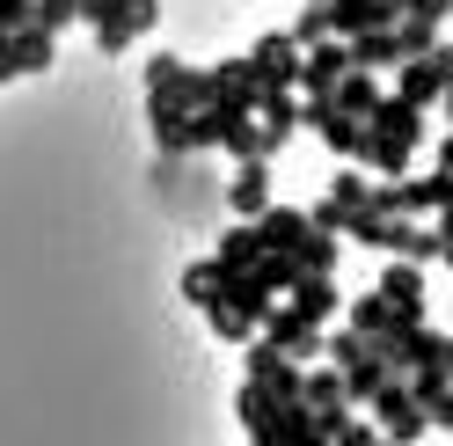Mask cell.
Masks as SVG:
<instances>
[{"label": "cell", "instance_id": "1", "mask_svg": "<svg viewBox=\"0 0 453 446\" xmlns=\"http://www.w3.org/2000/svg\"><path fill=\"white\" fill-rule=\"evenodd\" d=\"M300 125L315 132L329 154H344V161H365V118H351V110L336 103V88H322V96H300Z\"/></svg>", "mask_w": 453, "mask_h": 446}, {"label": "cell", "instance_id": "2", "mask_svg": "<svg viewBox=\"0 0 453 446\" xmlns=\"http://www.w3.org/2000/svg\"><path fill=\"white\" fill-rule=\"evenodd\" d=\"M365 410H373V425H380V439H388V446H410V439L432 432V410L410 396V381H403V373H388V381H380V396L365 403Z\"/></svg>", "mask_w": 453, "mask_h": 446}, {"label": "cell", "instance_id": "3", "mask_svg": "<svg viewBox=\"0 0 453 446\" xmlns=\"http://www.w3.org/2000/svg\"><path fill=\"white\" fill-rule=\"evenodd\" d=\"M264 337H271L278 351H293L300 366H315V358H322V344H329V329H322V322H307V315L293 308V300L278 293V308L264 315Z\"/></svg>", "mask_w": 453, "mask_h": 446}, {"label": "cell", "instance_id": "4", "mask_svg": "<svg viewBox=\"0 0 453 446\" xmlns=\"http://www.w3.org/2000/svg\"><path fill=\"white\" fill-rule=\"evenodd\" d=\"M154 22H161V0H110V8L88 22V30H96V44H103V51H125V44L147 37Z\"/></svg>", "mask_w": 453, "mask_h": 446}, {"label": "cell", "instance_id": "5", "mask_svg": "<svg viewBox=\"0 0 453 446\" xmlns=\"http://www.w3.org/2000/svg\"><path fill=\"white\" fill-rule=\"evenodd\" d=\"M212 103H219V110H242V118H257L264 73H257V59H249V51H234V59L212 66Z\"/></svg>", "mask_w": 453, "mask_h": 446}, {"label": "cell", "instance_id": "6", "mask_svg": "<svg viewBox=\"0 0 453 446\" xmlns=\"http://www.w3.org/2000/svg\"><path fill=\"white\" fill-rule=\"evenodd\" d=\"M300 373H307V366H300L293 351H278V344L264 337V329L249 337V381H264L278 403H300Z\"/></svg>", "mask_w": 453, "mask_h": 446}, {"label": "cell", "instance_id": "7", "mask_svg": "<svg viewBox=\"0 0 453 446\" xmlns=\"http://www.w3.org/2000/svg\"><path fill=\"white\" fill-rule=\"evenodd\" d=\"M249 439H271V446H329V432H322V417L307 410V403H271V417H264V432H249Z\"/></svg>", "mask_w": 453, "mask_h": 446}, {"label": "cell", "instance_id": "8", "mask_svg": "<svg viewBox=\"0 0 453 446\" xmlns=\"http://www.w3.org/2000/svg\"><path fill=\"white\" fill-rule=\"evenodd\" d=\"M344 73H351V37H322V44L300 51V96H322Z\"/></svg>", "mask_w": 453, "mask_h": 446}, {"label": "cell", "instance_id": "9", "mask_svg": "<svg viewBox=\"0 0 453 446\" xmlns=\"http://www.w3.org/2000/svg\"><path fill=\"white\" fill-rule=\"evenodd\" d=\"M249 59H257L264 88H300V44H293V30H264L257 44H249Z\"/></svg>", "mask_w": 453, "mask_h": 446}, {"label": "cell", "instance_id": "10", "mask_svg": "<svg viewBox=\"0 0 453 446\" xmlns=\"http://www.w3.org/2000/svg\"><path fill=\"white\" fill-rule=\"evenodd\" d=\"M365 132H373L380 147H424V110L403 103V96H380L373 118H365Z\"/></svg>", "mask_w": 453, "mask_h": 446}, {"label": "cell", "instance_id": "11", "mask_svg": "<svg viewBox=\"0 0 453 446\" xmlns=\"http://www.w3.org/2000/svg\"><path fill=\"white\" fill-rule=\"evenodd\" d=\"M388 22H403V0H329V30H336V37L388 30Z\"/></svg>", "mask_w": 453, "mask_h": 446}, {"label": "cell", "instance_id": "12", "mask_svg": "<svg viewBox=\"0 0 453 446\" xmlns=\"http://www.w3.org/2000/svg\"><path fill=\"white\" fill-rule=\"evenodd\" d=\"M226 205H234V219H264L271 212V161H234Z\"/></svg>", "mask_w": 453, "mask_h": 446}, {"label": "cell", "instance_id": "13", "mask_svg": "<svg viewBox=\"0 0 453 446\" xmlns=\"http://www.w3.org/2000/svg\"><path fill=\"white\" fill-rule=\"evenodd\" d=\"M257 125H264L271 154H278V147H286V139L300 132V96H293V88H264V103H257Z\"/></svg>", "mask_w": 453, "mask_h": 446}, {"label": "cell", "instance_id": "14", "mask_svg": "<svg viewBox=\"0 0 453 446\" xmlns=\"http://www.w3.org/2000/svg\"><path fill=\"white\" fill-rule=\"evenodd\" d=\"M395 96H403V103H417V110H432V103L446 96V81H439V66H432V51H424V59H403V66H395Z\"/></svg>", "mask_w": 453, "mask_h": 446}, {"label": "cell", "instance_id": "15", "mask_svg": "<svg viewBox=\"0 0 453 446\" xmlns=\"http://www.w3.org/2000/svg\"><path fill=\"white\" fill-rule=\"evenodd\" d=\"M286 257H293L300 271H322V278H329L336 264H344V235H329V227H315V219H307V235L286 249Z\"/></svg>", "mask_w": 453, "mask_h": 446}, {"label": "cell", "instance_id": "16", "mask_svg": "<svg viewBox=\"0 0 453 446\" xmlns=\"http://www.w3.org/2000/svg\"><path fill=\"white\" fill-rule=\"evenodd\" d=\"M8 59H15V73H44L59 59V37L37 30V22H22V30H8Z\"/></svg>", "mask_w": 453, "mask_h": 446}, {"label": "cell", "instance_id": "17", "mask_svg": "<svg viewBox=\"0 0 453 446\" xmlns=\"http://www.w3.org/2000/svg\"><path fill=\"white\" fill-rule=\"evenodd\" d=\"M286 300H293V308H300L307 322H329L336 308H344V300H336V278H322V271H300Z\"/></svg>", "mask_w": 453, "mask_h": 446}, {"label": "cell", "instance_id": "18", "mask_svg": "<svg viewBox=\"0 0 453 446\" xmlns=\"http://www.w3.org/2000/svg\"><path fill=\"white\" fill-rule=\"evenodd\" d=\"M380 293L395 300L403 315H424V271L410 264V257H395V264H380Z\"/></svg>", "mask_w": 453, "mask_h": 446}, {"label": "cell", "instance_id": "19", "mask_svg": "<svg viewBox=\"0 0 453 446\" xmlns=\"http://www.w3.org/2000/svg\"><path fill=\"white\" fill-rule=\"evenodd\" d=\"M212 257H219V264H234V271H249V264L264 257V227H257V219H234V227L219 235V249H212Z\"/></svg>", "mask_w": 453, "mask_h": 446}, {"label": "cell", "instance_id": "20", "mask_svg": "<svg viewBox=\"0 0 453 446\" xmlns=\"http://www.w3.org/2000/svg\"><path fill=\"white\" fill-rule=\"evenodd\" d=\"M388 88H380V73H365V66H351L344 81H336V103L351 110V118H373V103H380Z\"/></svg>", "mask_w": 453, "mask_h": 446}, {"label": "cell", "instance_id": "21", "mask_svg": "<svg viewBox=\"0 0 453 446\" xmlns=\"http://www.w3.org/2000/svg\"><path fill=\"white\" fill-rule=\"evenodd\" d=\"M395 315H403V308H395V300H388V293L373 286V293H358V300H351V315H344V322L358 329V337H380V329H388Z\"/></svg>", "mask_w": 453, "mask_h": 446}, {"label": "cell", "instance_id": "22", "mask_svg": "<svg viewBox=\"0 0 453 446\" xmlns=\"http://www.w3.org/2000/svg\"><path fill=\"white\" fill-rule=\"evenodd\" d=\"M351 66L388 73V66H403V51H395V37H388V30H358V37H351Z\"/></svg>", "mask_w": 453, "mask_h": 446}, {"label": "cell", "instance_id": "23", "mask_svg": "<svg viewBox=\"0 0 453 446\" xmlns=\"http://www.w3.org/2000/svg\"><path fill=\"white\" fill-rule=\"evenodd\" d=\"M257 227H264V249H293V242L307 235V212H300V205H271Z\"/></svg>", "mask_w": 453, "mask_h": 446}, {"label": "cell", "instance_id": "24", "mask_svg": "<svg viewBox=\"0 0 453 446\" xmlns=\"http://www.w3.org/2000/svg\"><path fill=\"white\" fill-rule=\"evenodd\" d=\"M176 286H183V300H190V308H212V300H219V257L183 264V278H176Z\"/></svg>", "mask_w": 453, "mask_h": 446}, {"label": "cell", "instance_id": "25", "mask_svg": "<svg viewBox=\"0 0 453 446\" xmlns=\"http://www.w3.org/2000/svg\"><path fill=\"white\" fill-rule=\"evenodd\" d=\"M388 37H395V51H403V59H424V51L439 44V22H417V15H403V22H388Z\"/></svg>", "mask_w": 453, "mask_h": 446}, {"label": "cell", "instance_id": "26", "mask_svg": "<svg viewBox=\"0 0 453 446\" xmlns=\"http://www.w3.org/2000/svg\"><path fill=\"white\" fill-rule=\"evenodd\" d=\"M271 403H278V396H271L264 381H242V388H234V417H242V432H264Z\"/></svg>", "mask_w": 453, "mask_h": 446}, {"label": "cell", "instance_id": "27", "mask_svg": "<svg viewBox=\"0 0 453 446\" xmlns=\"http://www.w3.org/2000/svg\"><path fill=\"white\" fill-rule=\"evenodd\" d=\"M417 366H446V337H439L432 322L410 329V366H403V373H417ZM446 373H453V366H446Z\"/></svg>", "mask_w": 453, "mask_h": 446}, {"label": "cell", "instance_id": "28", "mask_svg": "<svg viewBox=\"0 0 453 446\" xmlns=\"http://www.w3.org/2000/svg\"><path fill=\"white\" fill-rule=\"evenodd\" d=\"M322 37H336V30H329V8H322V0H307V8L293 15V44L307 51V44H322Z\"/></svg>", "mask_w": 453, "mask_h": 446}, {"label": "cell", "instance_id": "29", "mask_svg": "<svg viewBox=\"0 0 453 446\" xmlns=\"http://www.w3.org/2000/svg\"><path fill=\"white\" fill-rule=\"evenodd\" d=\"M403 381H410V396H417L424 410H432V403L446 396V388H453V373H446V366H417V373H403Z\"/></svg>", "mask_w": 453, "mask_h": 446}, {"label": "cell", "instance_id": "30", "mask_svg": "<svg viewBox=\"0 0 453 446\" xmlns=\"http://www.w3.org/2000/svg\"><path fill=\"white\" fill-rule=\"evenodd\" d=\"M205 322H212V337H226V344H249V337H257V329H249L234 308H226V300H212V308H205Z\"/></svg>", "mask_w": 453, "mask_h": 446}, {"label": "cell", "instance_id": "31", "mask_svg": "<svg viewBox=\"0 0 453 446\" xmlns=\"http://www.w3.org/2000/svg\"><path fill=\"white\" fill-rule=\"evenodd\" d=\"M73 15H81V0H37V15H30V22H37V30H51V37H59V30H66Z\"/></svg>", "mask_w": 453, "mask_h": 446}, {"label": "cell", "instance_id": "32", "mask_svg": "<svg viewBox=\"0 0 453 446\" xmlns=\"http://www.w3.org/2000/svg\"><path fill=\"white\" fill-rule=\"evenodd\" d=\"M403 15H417V22H446L453 0H403Z\"/></svg>", "mask_w": 453, "mask_h": 446}, {"label": "cell", "instance_id": "33", "mask_svg": "<svg viewBox=\"0 0 453 446\" xmlns=\"http://www.w3.org/2000/svg\"><path fill=\"white\" fill-rule=\"evenodd\" d=\"M30 15H37V0H0V30H22Z\"/></svg>", "mask_w": 453, "mask_h": 446}, {"label": "cell", "instance_id": "34", "mask_svg": "<svg viewBox=\"0 0 453 446\" xmlns=\"http://www.w3.org/2000/svg\"><path fill=\"white\" fill-rule=\"evenodd\" d=\"M432 66H439V81H446V88H453V44H446V37L432 44Z\"/></svg>", "mask_w": 453, "mask_h": 446}, {"label": "cell", "instance_id": "35", "mask_svg": "<svg viewBox=\"0 0 453 446\" xmlns=\"http://www.w3.org/2000/svg\"><path fill=\"white\" fill-rule=\"evenodd\" d=\"M432 432H453V388H446V396L432 403Z\"/></svg>", "mask_w": 453, "mask_h": 446}, {"label": "cell", "instance_id": "36", "mask_svg": "<svg viewBox=\"0 0 453 446\" xmlns=\"http://www.w3.org/2000/svg\"><path fill=\"white\" fill-rule=\"evenodd\" d=\"M0 81H15V59H8V30H0Z\"/></svg>", "mask_w": 453, "mask_h": 446}, {"label": "cell", "instance_id": "37", "mask_svg": "<svg viewBox=\"0 0 453 446\" xmlns=\"http://www.w3.org/2000/svg\"><path fill=\"white\" fill-rule=\"evenodd\" d=\"M439 169H453V132H446V139H439Z\"/></svg>", "mask_w": 453, "mask_h": 446}, {"label": "cell", "instance_id": "38", "mask_svg": "<svg viewBox=\"0 0 453 446\" xmlns=\"http://www.w3.org/2000/svg\"><path fill=\"white\" fill-rule=\"evenodd\" d=\"M103 8H110V0H81V15H88V22H96V15H103Z\"/></svg>", "mask_w": 453, "mask_h": 446}, {"label": "cell", "instance_id": "39", "mask_svg": "<svg viewBox=\"0 0 453 446\" xmlns=\"http://www.w3.org/2000/svg\"><path fill=\"white\" fill-rule=\"evenodd\" d=\"M439 110H446V125H453V88H446V96H439Z\"/></svg>", "mask_w": 453, "mask_h": 446}, {"label": "cell", "instance_id": "40", "mask_svg": "<svg viewBox=\"0 0 453 446\" xmlns=\"http://www.w3.org/2000/svg\"><path fill=\"white\" fill-rule=\"evenodd\" d=\"M446 366H453V337H446Z\"/></svg>", "mask_w": 453, "mask_h": 446}, {"label": "cell", "instance_id": "41", "mask_svg": "<svg viewBox=\"0 0 453 446\" xmlns=\"http://www.w3.org/2000/svg\"><path fill=\"white\" fill-rule=\"evenodd\" d=\"M446 264H453V242H446Z\"/></svg>", "mask_w": 453, "mask_h": 446}, {"label": "cell", "instance_id": "42", "mask_svg": "<svg viewBox=\"0 0 453 446\" xmlns=\"http://www.w3.org/2000/svg\"><path fill=\"white\" fill-rule=\"evenodd\" d=\"M249 446H271V439H249Z\"/></svg>", "mask_w": 453, "mask_h": 446}, {"label": "cell", "instance_id": "43", "mask_svg": "<svg viewBox=\"0 0 453 446\" xmlns=\"http://www.w3.org/2000/svg\"><path fill=\"white\" fill-rule=\"evenodd\" d=\"M322 8H329V0H322Z\"/></svg>", "mask_w": 453, "mask_h": 446}, {"label": "cell", "instance_id": "44", "mask_svg": "<svg viewBox=\"0 0 453 446\" xmlns=\"http://www.w3.org/2000/svg\"><path fill=\"white\" fill-rule=\"evenodd\" d=\"M380 446H388V439H380Z\"/></svg>", "mask_w": 453, "mask_h": 446}]
</instances>
